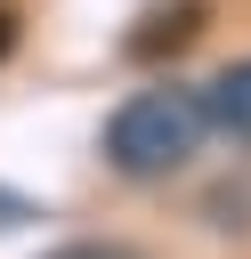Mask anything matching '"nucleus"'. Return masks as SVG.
Returning <instances> with one entry per match:
<instances>
[{"label": "nucleus", "mask_w": 251, "mask_h": 259, "mask_svg": "<svg viewBox=\"0 0 251 259\" xmlns=\"http://www.w3.org/2000/svg\"><path fill=\"white\" fill-rule=\"evenodd\" d=\"M49 259H138L130 243H65V251H49Z\"/></svg>", "instance_id": "obj_4"}, {"label": "nucleus", "mask_w": 251, "mask_h": 259, "mask_svg": "<svg viewBox=\"0 0 251 259\" xmlns=\"http://www.w3.org/2000/svg\"><path fill=\"white\" fill-rule=\"evenodd\" d=\"M211 138V113H202V89H138L113 121H105V162L121 178H170L202 154Z\"/></svg>", "instance_id": "obj_1"}, {"label": "nucleus", "mask_w": 251, "mask_h": 259, "mask_svg": "<svg viewBox=\"0 0 251 259\" xmlns=\"http://www.w3.org/2000/svg\"><path fill=\"white\" fill-rule=\"evenodd\" d=\"M194 16H202V0H178V8H162V16H146L154 32H138V49H162V40H186V32H194Z\"/></svg>", "instance_id": "obj_3"}, {"label": "nucleus", "mask_w": 251, "mask_h": 259, "mask_svg": "<svg viewBox=\"0 0 251 259\" xmlns=\"http://www.w3.org/2000/svg\"><path fill=\"white\" fill-rule=\"evenodd\" d=\"M16 49V8H0V57Z\"/></svg>", "instance_id": "obj_5"}, {"label": "nucleus", "mask_w": 251, "mask_h": 259, "mask_svg": "<svg viewBox=\"0 0 251 259\" xmlns=\"http://www.w3.org/2000/svg\"><path fill=\"white\" fill-rule=\"evenodd\" d=\"M202 113H211V130H219L227 146H243V154H251V57L202 81Z\"/></svg>", "instance_id": "obj_2"}]
</instances>
